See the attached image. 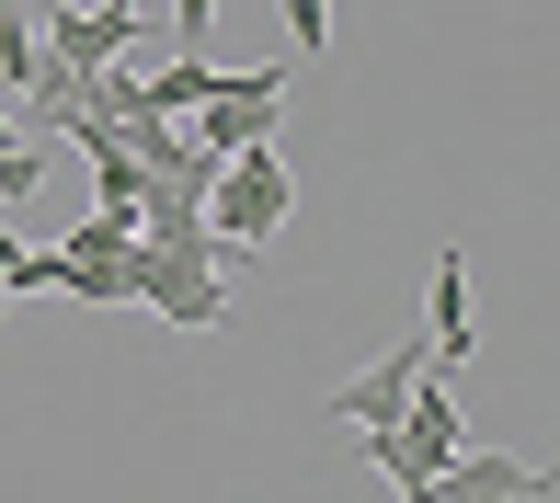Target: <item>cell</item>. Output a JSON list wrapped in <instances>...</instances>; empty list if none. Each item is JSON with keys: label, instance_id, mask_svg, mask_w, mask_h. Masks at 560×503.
I'll list each match as a JSON object with an SVG mask.
<instances>
[{"label": "cell", "instance_id": "14", "mask_svg": "<svg viewBox=\"0 0 560 503\" xmlns=\"http://www.w3.org/2000/svg\"><path fill=\"white\" fill-rule=\"evenodd\" d=\"M104 12H149V0H104Z\"/></svg>", "mask_w": 560, "mask_h": 503}, {"label": "cell", "instance_id": "13", "mask_svg": "<svg viewBox=\"0 0 560 503\" xmlns=\"http://www.w3.org/2000/svg\"><path fill=\"white\" fill-rule=\"evenodd\" d=\"M207 23H218V0H172V35L184 46H207Z\"/></svg>", "mask_w": 560, "mask_h": 503}, {"label": "cell", "instance_id": "3", "mask_svg": "<svg viewBox=\"0 0 560 503\" xmlns=\"http://www.w3.org/2000/svg\"><path fill=\"white\" fill-rule=\"evenodd\" d=\"M287 92H298V58H275V69H218L207 104L184 115V138L229 161V149H252V138H275V126H287Z\"/></svg>", "mask_w": 560, "mask_h": 503}, {"label": "cell", "instance_id": "9", "mask_svg": "<svg viewBox=\"0 0 560 503\" xmlns=\"http://www.w3.org/2000/svg\"><path fill=\"white\" fill-rule=\"evenodd\" d=\"M0 81H12V92L46 81V46H35V23H23V0H0Z\"/></svg>", "mask_w": 560, "mask_h": 503}, {"label": "cell", "instance_id": "5", "mask_svg": "<svg viewBox=\"0 0 560 503\" xmlns=\"http://www.w3.org/2000/svg\"><path fill=\"white\" fill-rule=\"evenodd\" d=\"M423 366H435V355H423V332H412V343H389L366 377H343V389H332V423H354V435L400 423V400H412V377H423Z\"/></svg>", "mask_w": 560, "mask_h": 503}, {"label": "cell", "instance_id": "7", "mask_svg": "<svg viewBox=\"0 0 560 503\" xmlns=\"http://www.w3.org/2000/svg\"><path fill=\"white\" fill-rule=\"evenodd\" d=\"M469 264H457V252H435V286H423V355L435 366H469Z\"/></svg>", "mask_w": 560, "mask_h": 503}, {"label": "cell", "instance_id": "1", "mask_svg": "<svg viewBox=\"0 0 560 503\" xmlns=\"http://www.w3.org/2000/svg\"><path fill=\"white\" fill-rule=\"evenodd\" d=\"M298 218V172H287V138H252V149H229V161L207 172V241H229L252 264L275 230Z\"/></svg>", "mask_w": 560, "mask_h": 503}, {"label": "cell", "instance_id": "12", "mask_svg": "<svg viewBox=\"0 0 560 503\" xmlns=\"http://www.w3.org/2000/svg\"><path fill=\"white\" fill-rule=\"evenodd\" d=\"M287 46L320 58V46H332V0H287Z\"/></svg>", "mask_w": 560, "mask_h": 503}, {"label": "cell", "instance_id": "6", "mask_svg": "<svg viewBox=\"0 0 560 503\" xmlns=\"http://www.w3.org/2000/svg\"><path fill=\"white\" fill-rule=\"evenodd\" d=\"M538 492H549L538 458H469V446L423 481V503H538Z\"/></svg>", "mask_w": 560, "mask_h": 503}, {"label": "cell", "instance_id": "10", "mask_svg": "<svg viewBox=\"0 0 560 503\" xmlns=\"http://www.w3.org/2000/svg\"><path fill=\"white\" fill-rule=\"evenodd\" d=\"M207 81H218V58H172L161 81H149V115H195V104H207Z\"/></svg>", "mask_w": 560, "mask_h": 503}, {"label": "cell", "instance_id": "2", "mask_svg": "<svg viewBox=\"0 0 560 503\" xmlns=\"http://www.w3.org/2000/svg\"><path fill=\"white\" fill-rule=\"evenodd\" d=\"M457 446H469V435H457V389H446V366H423L412 400H400V423H377V435H366V458L389 469L400 503H423V481H435Z\"/></svg>", "mask_w": 560, "mask_h": 503}, {"label": "cell", "instance_id": "15", "mask_svg": "<svg viewBox=\"0 0 560 503\" xmlns=\"http://www.w3.org/2000/svg\"><path fill=\"white\" fill-rule=\"evenodd\" d=\"M0 138H12V126H0Z\"/></svg>", "mask_w": 560, "mask_h": 503}, {"label": "cell", "instance_id": "8", "mask_svg": "<svg viewBox=\"0 0 560 503\" xmlns=\"http://www.w3.org/2000/svg\"><path fill=\"white\" fill-rule=\"evenodd\" d=\"M126 252H138V241H126ZM126 252H81V241H69V252H58V286L92 297V309H138V286H126Z\"/></svg>", "mask_w": 560, "mask_h": 503}, {"label": "cell", "instance_id": "11", "mask_svg": "<svg viewBox=\"0 0 560 503\" xmlns=\"http://www.w3.org/2000/svg\"><path fill=\"white\" fill-rule=\"evenodd\" d=\"M46 184V149H23V138H0V207H23V195Z\"/></svg>", "mask_w": 560, "mask_h": 503}, {"label": "cell", "instance_id": "4", "mask_svg": "<svg viewBox=\"0 0 560 503\" xmlns=\"http://www.w3.org/2000/svg\"><path fill=\"white\" fill-rule=\"evenodd\" d=\"M35 46L58 69H104V58H138V12H104V0H46Z\"/></svg>", "mask_w": 560, "mask_h": 503}]
</instances>
